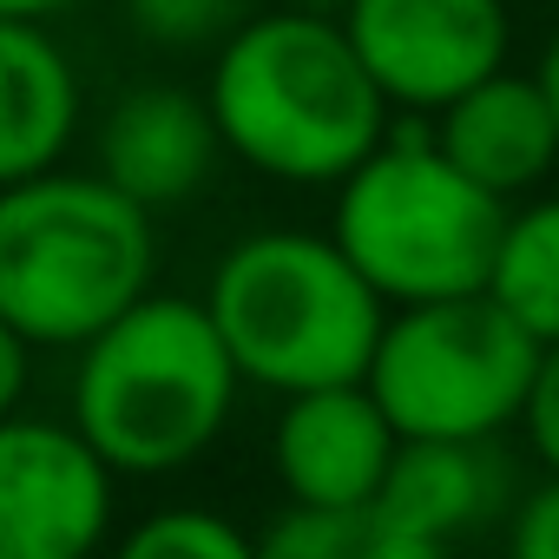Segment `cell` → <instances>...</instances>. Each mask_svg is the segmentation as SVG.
<instances>
[{"label":"cell","instance_id":"obj_17","mask_svg":"<svg viewBox=\"0 0 559 559\" xmlns=\"http://www.w3.org/2000/svg\"><path fill=\"white\" fill-rule=\"evenodd\" d=\"M263 0H126V21L145 47L165 53H217Z\"/></svg>","mask_w":559,"mask_h":559},{"label":"cell","instance_id":"obj_19","mask_svg":"<svg viewBox=\"0 0 559 559\" xmlns=\"http://www.w3.org/2000/svg\"><path fill=\"white\" fill-rule=\"evenodd\" d=\"M520 435H526V448L539 454V467L559 474V343L539 349V369H533V395H526Z\"/></svg>","mask_w":559,"mask_h":559},{"label":"cell","instance_id":"obj_11","mask_svg":"<svg viewBox=\"0 0 559 559\" xmlns=\"http://www.w3.org/2000/svg\"><path fill=\"white\" fill-rule=\"evenodd\" d=\"M435 139L500 204L533 198L559 165V112H552L539 73H513V67H500L480 86H467L461 99H448L435 112Z\"/></svg>","mask_w":559,"mask_h":559},{"label":"cell","instance_id":"obj_12","mask_svg":"<svg viewBox=\"0 0 559 559\" xmlns=\"http://www.w3.org/2000/svg\"><path fill=\"white\" fill-rule=\"evenodd\" d=\"M86 119V80L53 21L0 14V191L67 165Z\"/></svg>","mask_w":559,"mask_h":559},{"label":"cell","instance_id":"obj_22","mask_svg":"<svg viewBox=\"0 0 559 559\" xmlns=\"http://www.w3.org/2000/svg\"><path fill=\"white\" fill-rule=\"evenodd\" d=\"M539 86H546V99H552V112H559V27L546 34V47H539Z\"/></svg>","mask_w":559,"mask_h":559},{"label":"cell","instance_id":"obj_9","mask_svg":"<svg viewBox=\"0 0 559 559\" xmlns=\"http://www.w3.org/2000/svg\"><path fill=\"white\" fill-rule=\"evenodd\" d=\"M402 435L369 382L284 395L270 428V467L290 507H362L382 500Z\"/></svg>","mask_w":559,"mask_h":559},{"label":"cell","instance_id":"obj_1","mask_svg":"<svg viewBox=\"0 0 559 559\" xmlns=\"http://www.w3.org/2000/svg\"><path fill=\"white\" fill-rule=\"evenodd\" d=\"M224 152L270 185H343L395 126L356 40L323 8H257L204 73Z\"/></svg>","mask_w":559,"mask_h":559},{"label":"cell","instance_id":"obj_2","mask_svg":"<svg viewBox=\"0 0 559 559\" xmlns=\"http://www.w3.org/2000/svg\"><path fill=\"white\" fill-rule=\"evenodd\" d=\"M73 356V428L99 448L112 474L132 480L204 461L243 395V376L204 297L152 290Z\"/></svg>","mask_w":559,"mask_h":559},{"label":"cell","instance_id":"obj_7","mask_svg":"<svg viewBox=\"0 0 559 559\" xmlns=\"http://www.w3.org/2000/svg\"><path fill=\"white\" fill-rule=\"evenodd\" d=\"M343 34L395 112H441L467 86L507 67L513 14L507 0H343Z\"/></svg>","mask_w":559,"mask_h":559},{"label":"cell","instance_id":"obj_21","mask_svg":"<svg viewBox=\"0 0 559 559\" xmlns=\"http://www.w3.org/2000/svg\"><path fill=\"white\" fill-rule=\"evenodd\" d=\"M73 8L80 0H0V14H21V21H60Z\"/></svg>","mask_w":559,"mask_h":559},{"label":"cell","instance_id":"obj_20","mask_svg":"<svg viewBox=\"0 0 559 559\" xmlns=\"http://www.w3.org/2000/svg\"><path fill=\"white\" fill-rule=\"evenodd\" d=\"M34 343L0 317V421L8 415H27V395H34Z\"/></svg>","mask_w":559,"mask_h":559},{"label":"cell","instance_id":"obj_13","mask_svg":"<svg viewBox=\"0 0 559 559\" xmlns=\"http://www.w3.org/2000/svg\"><path fill=\"white\" fill-rule=\"evenodd\" d=\"M507 480L513 474L493 454V441H402L382 500L402 520H415L421 533L461 539V533H474L500 513Z\"/></svg>","mask_w":559,"mask_h":559},{"label":"cell","instance_id":"obj_14","mask_svg":"<svg viewBox=\"0 0 559 559\" xmlns=\"http://www.w3.org/2000/svg\"><path fill=\"white\" fill-rule=\"evenodd\" d=\"M263 559H448V539L402 520L389 500L362 507H284L257 533Z\"/></svg>","mask_w":559,"mask_h":559},{"label":"cell","instance_id":"obj_4","mask_svg":"<svg viewBox=\"0 0 559 559\" xmlns=\"http://www.w3.org/2000/svg\"><path fill=\"white\" fill-rule=\"evenodd\" d=\"M158 290V224L106 171L53 165L0 191V317L34 349H86Z\"/></svg>","mask_w":559,"mask_h":559},{"label":"cell","instance_id":"obj_8","mask_svg":"<svg viewBox=\"0 0 559 559\" xmlns=\"http://www.w3.org/2000/svg\"><path fill=\"white\" fill-rule=\"evenodd\" d=\"M119 474L73 421H0V559H93L112 539Z\"/></svg>","mask_w":559,"mask_h":559},{"label":"cell","instance_id":"obj_3","mask_svg":"<svg viewBox=\"0 0 559 559\" xmlns=\"http://www.w3.org/2000/svg\"><path fill=\"white\" fill-rule=\"evenodd\" d=\"M204 310L243 376L263 395H304L362 382L389 323V304L349 263L330 230H250L237 237L204 284Z\"/></svg>","mask_w":559,"mask_h":559},{"label":"cell","instance_id":"obj_18","mask_svg":"<svg viewBox=\"0 0 559 559\" xmlns=\"http://www.w3.org/2000/svg\"><path fill=\"white\" fill-rule=\"evenodd\" d=\"M507 559H559V474H546L533 493H520L507 520Z\"/></svg>","mask_w":559,"mask_h":559},{"label":"cell","instance_id":"obj_10","mask_svg":"<svg viewBox=\"0 0 559 559\" xmlns=\"http://www.w3.org/2000/svg\"><path fill=\"white\" fill-rule=\"evenodd\" d=\"M224 139L211 119L204 86H171V80H145L126 86L93 132V171H106L126 198H139L145 211H171L185 198H198L217 171Z\"/></svg>","mask_w":559,"mask_h":559},{"label":"cell","instance_id":"obj_16","mask_svg":"<svg viewBox=\"0 0 559 559\" xmlns=\"http://www.w3.org/2000/svg\"><path fill=\"white\" fill-rule=\"evenodd\" d=\"M112 559H263L257 533H243L217 507H158L112 539Z\"/></svg>","mask_w":559,"mask_h":559},{"label":"cell","instance_id":"obj_15","mask_svg":"<svg viewBox=\"0 0 559 559\" xmlns=\"http://www.w3.org/2000/svg\"><path fill=\"white\" fill-rule=\"evenodd\" d=\"M487 297L539 343H559V191H533L507 204Z\"/></svg>","mask_w":559,"mask_h":559},{"label":"cell","instance_id":"obj_6","mask_svg":"<svg viewBox=\"0 0 559 559\" xmlns=\"http://www.w3.org/2000/svg\"><path fill=\"white\" fill-rule=\"evenodd\" d=\"M539 349L546 343L533 330L474 290L389 310L362 382L402 441H493L500 428H520Z\"/></svg>","mask_w":559,"mask_h":559},{"label":"cell","instance_id":"obj_5","mask_svg":"<svg viewBox=\"0 0 559 559\" xmlns=\"http://www.w3.org/2000/svg\"><path fill=\"white\" fill-rule=\"evenodd\" d=\"M507 204L480 191L435 139L428 112H395L389 139L336 185L330 237L389 310L474 297L500 250Z\"/></svg>","mask_w":559,"mask_h":559}]
</instances>
